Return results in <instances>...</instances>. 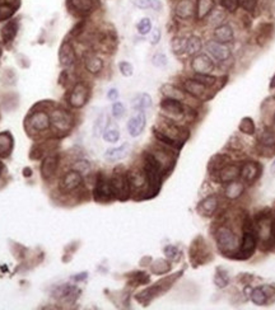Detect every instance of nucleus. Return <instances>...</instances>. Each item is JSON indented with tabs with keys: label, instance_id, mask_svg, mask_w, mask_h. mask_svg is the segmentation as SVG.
Returning a JSON list of instances; mask_svg holds the SVG:
<instances>
[{
	"label": "nucleus",
	"instance_id": "f257e3e1",
	"mask_svg": "<svg viewBox=\"0 0 275 310\" xmlns=\"http://www.w3.org/2000/svg\"><path fill=\"white\" fill-rule=\"evenodd\" d=\"M216 240L218 248L223 253H235L240 249L237 235L227 227H219L216 232Z\"/></svg>",
	"mask_w": 275,
	"mask_h": 310
},
{
	"label": "nucleus",
	"instance_id": "f03ea898",
	"mask_svg": "<svg viewBox=\"0 0 275 310\" xmlns=\"http://www.w3.org/2000/svg\"><path fill=\"white\" fill-rule=\"evenodd\" d=\"M51 127L59 134H67L73 127V117L65 109H54L50 114Z\"/></svg>",
	"mask_w": 275,
	"mask_h": 310
},
{
	"label": "nucleus",
	"instance_id": "7ed1b4c3",
	"mask_svg": "<svg viewBox=\"0 0 275 310\" xmlns=\"http://www.w3.org/2000/svg\"><path fill=\"white\" fill-rule=\"evenodd\" d=\"M110 183H111L112 192H114L117 198L126 200L128 197H129L132 187H130L128 174L121 172H115L114 175L111 177V180H110Z\"/></svg>",
	"mask_w": 275,
	"mask_h": 310
},
{
	"label": "nucleus",
	"instance_id": "20e7f679",
	"mask_svg": "<svg viewBox=\"0 0 275 310\" xmlns=\"http://www.w3.org/2000/svg\"><path fill=\"white\" fill-rule=\"evenodd\" d=\"M256 238L255 229L252 227V223L250 220L245 223V233H243L242 243L240 244V254H242L245 258L252 256L256 249Z\"/></svg>",
	"mask_w": 275,
	"mask_h": 310
},
{
	"label": "nucleus",
	"instance_id": "39448f33",
	"mask_svg": "<svg viewBox=\"0 0 275 310\" xmlns=\"http://www.w3.org/2000/svg\"><path fill=\"white\" fill-rule=\"evenodd\" d=\"M88 98H90V88L87 84L77 83L70 92L68 102L73 108H82L87 104Z\"/></svg>",
	"mask_w": 275,
	"mask_h": 310
},
{
	"label": "nucleus",
	"instance_id": "423d86ee",
	"mask_svg": "<svg viewBox=\"0 0 275 310\" xmlns=\"http://www.w3.org/2000/svg\"><path fill=\"white\" fill-rule=\"evenodd\" d=\"M28 128L33 132H43V131L49 130L51 127V121H50V115L44 111H37L31 114L27 118Z\"/></svg>",
	"mask_w": 275,
	"mask_h": 310
},
{
	"label": "nucleus",
	"instance_id": "0eeeda50",
	"mask_svg": "<svg viewBox=\"0 0 275 310\" xmlns=\"http://www.w3.org/2000/svg\"><path fill=\"white\" fill-rule=\"evenodd\" d=\"M191 69L196 75H210L214 70V62L206 54H198L191 61Z\"/></svg>",
	"mask_w": 275,
	"mask_h": 310
},
{
	"label": "nucleus",
	"instance_id": "6e6552de",
	"mask_svg": "<svg viewBox=\"0 0 275 310\" xmlns=\"http://www.w3.org/2000/svg\"><path fill=\"white\" fill-rule=\"evenodd\" d=\"M183 91L196 99L205 101L209 98L208 85L199 81L198 79H187V80L183 81Z\"/></svg>",
	"mask_w": 275,
	"mask_h": 310
},
{
	"label": "nucleus",
	"instance_id": "1a4fd4ad",
	"mask_svg": "<svg viewBox=\"0 0 275 310\" xmlns=\"http://www.w3.org/2000/svg\"><path fill=\"white\" fill-rule=\"evenodd\" d=\"M82 173L78 170H70L62 175L61 181H60V191L64 193L72 192L82 185Z\"/></svg>",
	"mask_w": 275,
	"mask_h": 310
},
{
	"label": "nucleus",
	"instance_id": "9d476101",
	"mask_svg": "<svg viewBox=\"0 0 275 310\" xmlns=\"http://www.w3.org/2000/svg\"><path fill=\"white\" fill-rule=\"evenodd\" d=\"M161 109L170 117H181L185 114V106L181 101L174 98H164L161 102Z\"/></svg>",
	"mask_w": 275,
	"mask_h": 310
},
{
	"label": "nucleus",
	"instance_id": "9b49d317",
	"mask_svg": "<svg viewBox=\"0 0 275 310\" xmlns=\"http://www.w3.org/2000/svg\"><path fill=\"white\" fill-rule=\"evenodd\" d=\"M206 51L217 61H224V60H227L230 56L228 47H226L223 43H219L217 41H209L206 43Z\"/></svg>",
	"mask_w": 275,
	"mask_h": 310
},
{
	"label": "nucleus",
	"instance_id": "f8f14e48",
	"mask_svg": "<svg viewBox=\"0 0 275 310\" xmlns=\"http://www.w3.org/2000/svg\"><path fill=\"white\" fill-rule=\"evenodd\" d=\"M261 172V168L258 163L255 162H248L241 167V173L240 177L242 178L243 182L246 183H253L259 178Z\"/></svg>",
	"mask_w": 275,
	"mask_h": 310
},
{
	"label": "nucleus",
	"instance_id": "ddd939ff",
	"mask_svg": "<svg viewBox=\"0 0 275 310\" xmlns=\"http://www.w3.org/2000/svg\"><path fill=\"white\" fill-rule=\"evenodd\" d=\"M175 14L180 19H191L195 17V3L194 0H179L175 7Z\"/></svg>",
	"mask_w": 275,
	"mask_h": 310
},
{
	"label": "nucleus",
	"instance_id": "4468645a",
	"mask_svg": "<svg viewBox=\"0 0 275 310\" xmlns=\"http://www.w3.org/2000/svg\"><path fill=\"white\" fill-rule=\"evenodd\" d=\"M146 125V117L143 111H139L134 117H132L128 122V131H129L130 136L133 138H138L141 132L144 131Z\"/></svg>",
	"mask_w": 275,
	"mask_h": 310
},
{
	"label": "nucleus",
	"instance_id": "2eb2a0df",
	"mask_svg": "<svg viewBox=\"0 0 275 310\" xmlns=\"http://www.w3.org/2000/svg\"><path fill=\"white\" fill-rule=\"evenodd\" d=\"M94 193H96V198L102 200V201H106V200L112 198L115 194L112 192V187H111V183H110V180L104 178L103 175H99L98 181H97Z\"/></svg>",
	"mask_w": 275,
	"mask_h": 310
},
{
	"label": "nucleus",
	"instance_id": "dca6fc26",
	"mask_svg": "<svg viewBox=\"0 0 275 310\" xmlns=\"http://www.w3.org/2000/svg\"><path fill=\"white\" fill-rule=\"evenodd\" d=\"M59 160L60 158L57 154H51L44 159L43 165H41V174L45 180H50V178L54 177L57 167H59Z\"/></svg>",
	"mask_w": 275,
	"mask_h": 310
},
{
	"label": "nucleus",
	"instance_id": "f3484780",
	"mask_svg": "<svg viewBox=\"0 0 275 310\" xmlns=\"http://www.w3.org/2000/svg\"><path fill=\"white\" fill-rule=\"evenodd\" d=\"M59 61L60 65L64 68L72 67L75 61V51L73 49L72 43L69 42H64V43L60 46L59 50Z\"/></svg>",
	"mask_w": 275,
	"mask_h": 310
},
{
	"label": "nucleus",
	"instance_id": "a211bd4d",
	"mask_svg": "<svg viewBox=\"0 0 275 310\" xmlns=\"http://www.w3.org/2000/svg\"><path fill=\"white\" fill-rule=\"evenodd\" d=\"M240 173L241 167H238V165L236 164H226L218 170L219 181L223 183L232 182V181H236L240 177Z\"/></svg>",
	"mask_w": 275,
	"mask_h": 310
},
{
	"label": "nucleus",
	"instance_id": "6ab92c4d",
	"mask_svg": "<svg viewBox=\"0 0 275 310\" xmlns=\"http://www.w3.org/2000/svg\"><path fill=\"white\" fill-rule=\"evenodd\" d=\"M216 8V0H198L195 4V17L196 19L203 20L210 15Z\"/></svg>",
	"mask_w": 275,
	"mask_h": 310
},
{
	"label": "nucleus",
	"instance_id": "aec40b11",
	"mask_svg": "<svg viewBox=\"0 0 275 310\" xmlns=\"http://www.w3.org/2000/svg\"><path fill=\"white\" fill-rule=\"evenodd\" d=\"M214 39L219 43H229L235 38V32L229 25H221L214 28Z\"/></svg>",
	"mask_w": 275,
	"mask_h": 310
},
{
	"label": "nucleus",
	"instance_id": "412c9836",
	"mask_svg": "<svg viewBox=\"0 0 275 310\" xmlns=\"http://www.w3.org/2000/svg\"><path fill=\"white\" fill-rule=\"evenodd\" d=\"M218 207V198L216 196H208L199 204L198 211L203 216H211Z\"/></svg>",
	"mask_w": 275,
	"mask_h": 310
},
{
	"label": "nucleus",
	"instance_id": "4be33fe9",
	"mask_svg": "<svg viewBox=\"0 0 275 310\" xmlns=\"http://www.w3.org/2000/svg\"><path fill=\"white\" fill-rule=\"evenodd\" d=\"M84 68L88 73L96 75L102 72L103 69V61L101 57L94 54H88L84 56Z\"/></svg>",
	"mask_w": 275,
	"mask_h": 310
},
{
	"label": "nucleus",
	"instance_id": "5701e85b",
	"mask_svg": "<svg viewBox=\"0 0 275 310\" xmlns=\"http://www.w3.org/2000/svg\"><path fill=\"white\" fill-rule=\"evenodd\" d=\"M69 7L79 14H88L93 10L94 0H68Z\"/></svg>",
	"mask_w": 275,
	"mask_h": 310
},
{
	"label": "nucleus",
	"instance_id": "b1692460",
	"mask_svg": "<svg viewBox=\"0 0 275 310\" xmlns=\"http://www.w3.org/2000/svg\"><path fill=\"white\" fill-rule=\"evenodd\" d=\"M128 178H129L130 187L134 188V190L141 188L144 185H145V183H148L144 169L143 170H133V172H129V173H128Z\"/></svg>",
	"mask_w": 275,
	"mask_h": 310
},
{
	"label": "nucleus",
	"instance_id": "393cba45",
	"mask_svg": "<svg viewBox=\"0 0 275 310\" xmlns=\"http://www.w3.org/2000/svg\"><path fill=\"white\" fill-rule=\"evenodd\" d=\"M129 150H130V145L128 143H125L122 144L121 146H119V148L109 149V150L104 153V158L109 160H112V162H115V160H121L129 154Z\"/></svg>",
	"mask_w": 275,
	"mask_h": 310
},
{
	"label": "nucleus",
	"instance_id": "a878e982",
	"mask_svg": "<svg viewBox=\"0 0 275 310\" xmlns=\"http://www.w3.org/2000/svg\"><path fill=\"white\" fill-rule=\"evenodd\" d=\"M13 150V138L9 132H0V158L9 157Z\"/></svg>",
	"mask_w": 275,
	"mask_h": 310
},
{
	"label": "nucleus",
	"instance_id": "bb28decb",
	"mask_svg": "<svg viewBox=\"0 0 275 310\" xmlns=\"http://www.w3.org/2000/svg\"><path fill=\"white\" fill-rule=\"evenodd\" d=\"M243 191H245V185H243V183L237 182V181H232V182H228L226 185L224 194H226L227 198L236 200L243 193Z\"/></svg>",
	"mask_w": 275,
	"mask_h": 310
},
{
	"label": "nucleus",
	"instance_id": "cd10ccee",
	"mask_svg": "<svg viewBox=\"0 0 275 310\" xmlns=\"http://www.w3.org/2000/svg\"><path fill=\"white\" fill-rule=\"evenodd\" d=\"M18 32V23L15 20H9L5 23L4 27L2 28V38L4 42H12L15 38Z\"/></svg>",
	"mask_w": 275,
	"mask_h": 310
},
{
	"label": "nucleus",
	"instance_id": "c85d7f7f",
	"mask_svg": "<svg viewBox=\"0 0 275 310\" xmlns=\"http://www.w3.org/2000/svg\"><path fill=\"white\" fill-rule=\"evenodd\" d=\"M152 106V98L148 93L138 94L134 99H133V108L137 111H144V109L149 108Z\"/></svg>",
	"mask_w": 275,
	"mask_h": 310
},
{
	"label": "nucleus",
	"instance_id": "c756f323",
	"mask_svg": "<svg viewBox=\"0 0 275 310\" xmlns=\"http://www.w3.org/2000/svg\"><path fill=\"white\" fill-rule=\"evenodd\" d=\"M133 4L139 9H154L157 12L162 9L161 0H133Z\"/></svg>",
	"mask_w": 275,
	"mask_h": 310
},
{
	"label": "nucleus",
	"instance_id": "7c9ffc66",
	"mask_svg": "<svg viewBox=\"0 0 275 310\" xmlns=\"http://www.w3.org/2000/svg\"><path fill=\"white\" fill-rule=\"evenodd\" d=\"M201 47H203V42H201L200 37H198V36H190V37L187 38V45H186V52H187V54H199Z\"/></svg>",
	"mask_w": 275,
	"mask_h": 310
},
{
	"label": "nucleus",
	"instance_id": "2f4dec72",
	"mask_svg": "<svg viewBox=\"0 0 275 310\" xmlns=\"http://www.w3.org/2000/svg\"><path fill=\"white\" fill-rule=\"evenodd\" d=\"M251 300L256 305H264L268 301V294L264 291L263 287H258L251 293Z\"/></svg>",
	"mask_w": 275,
	"mask_h": 310
},
{
	"label": "nucleus",
	"instance_id": "473e14b6",
	"mask_svg": "<svg viewBox=\"0 0 275 310\" xmlns=\"http://www.w3.org/2000/svg\"><path fill=\"white\" fill-rule=\"evenodd\" d=\"M15 13L14 5L9 4V3H0V22L10 19L13 14Z\"/></svg>",
	"mask_w": 275,
	"mask_h": 310
},
{
	"label": "nucleus",
	"instance_id": "72a5a7b5",
	"mask_svg": "<svg viewBox=\"0 0 275 310\" xmlns=\"http://www.w3.org/2000/svg\"><path fill=\"white\" fill-rule=\"evenodd\" d=\"M162 91H163L164 97H167V98H174L177 99V101H181L183 98V92L180 91V89L176 88V86L170 85V84L164 85L163 88H162Z\"/></svg>",
	"mask_w": 275,
	"mask_h": 310
},
{
	"label": "nucleus",
	"instance_id": "f704fd0d",
	"mask_svg": "<svg viewBox=\"0 0 275 310\" xmlns=\"http://www.w3.org/2000/svg\"><path fill=\"white\" fill-rule=\"evenodd\" d=\"M186 45H187V38L185 37H175L171 42V47L174 54L182 55L186 52Z\"/></svg>",
	"mask_w": 275,
	"mask_h": 310
},
{
	"label": "nucleus",
	"instance_id": "c9c22d12",
	"mask_svg": "<svg viewBox=\"0 0 275 310\" xmlns=\"http://www.w3.org/2000/svg\"><path fill=\"white\" fill-rule=\"evenodd\" d=\"M120 139V131L116 127H106L103 131V140L107 143H117Z\"/></svg>",
	"mask_w": 275,
	"mask_h": 310
},
{
	"label": "nucleus",
	"instance_id": "e433bc0d",
	"mask_svg": "<svg viewBox=\"0 0 275 310\" xmlns=\"http://www.w3.org/2000/svg\"><path fill=\"white\" fill-rule=\"evenodd\" d=\"M255 130V123H253V121L250 117L242 118V121L240 123V131H242L243 134H247V135H253Z\"/></svg>",
	"mask_w": 275,
	"mask_h": 310
},
{
	"label": "nucleus",
	"instance_id": "4c0bfd02",
	"mask_svg": "<svg viewBox=\"0 0 275 310\" xmlns=\"http://www.w3.org/2000/svg\"><path fill=\"white\" fill-rule=\"evenodd\" d=\"M261 143L264 144V145H274L275 144V130L271 127H266L265 130H264L263 135H261L260 138Z\"/></svg>",
	"mask_w": 275,
	"mask_h": 310
},
{
	"label": "nucleus",
	"instance_id": "58836bf2",
	"mask_svg": "<svg viewBox=\"0 0 275 310\" xmlns=\"http://www.w3.org/2000/svg\"><path fill=\"white\" fill-rule=\"evenodd\" d=\"M137 28H138V32L140 33V35H144V36L148 35V33L152 31L151 19H149V18H143V19H140L139 20Z\"/></svg>",
	"mask_w": 275,
	"mask_h": 310
},
{
	"label": "nucleus",
	"instance_id": "ea45409f",
	"mask_svg": "<svg viewBox=\"0 0 275 310\" xmlns=\"http://www.w3.org/2000/svg\"><path fill=\"white\" fill-rule=\"evenodd\" d=\"M221 5L226 12L235 13L240 7V0H221Z\"/></svg>",
	"mask_w": 275,
	"mask_h": 310
},
{
	"label": "nucleus",
	"instance_id": "a19ab883",
	"mask_svg": "<svg viewBox=\"0 0 275 310\" xmlns=\"http://www.w3.org/2000/svg\"><path fill=\"white\" fill-rule=\"evenodd\" d=\"M111 112H112V116L117 118V120H120V118L125 116V106L121 103V102H115V103L112 104Z\"/></svg>",
	"mask_w": 275,
	"mask_h": 310
},
{
	"label": "nucleus",
	"instance_id": "79ce46f5",
	"mask_svg": "<svg viewBox=\"0 0 275 310\" xmlns=\"http://www.w3.org/2000/svg\"><path fill=\"white\" fill-rule=\"evenodd\" d=\"M119 69H120V73H121L124 77H132L133 73H134V68H133V65L128 61L120 62Z\"/></svg>",
	"mask_w": 275,
	"mask_h": 310
},
{
	"label": "nucleus",
	"instance_id": "37998d69",
	"mask_svg": "<svg viewBox=\"0 0 275 310\" xmlns=\"http://www.w3.org/2000/svg\"><path fill=\"white\" fill-rule=\"evenodd\" d=\"M152 64L154 65V67L157 68H163L167 65V57L164 54H156L153 56V59H152Z\"/></svg>",
	"mask_w": 275,
	"mask_h": 310
},
{
	"label": "nucleus",
	"instance_id": "c03bdc74",
	"mask_svg": "<svg viewBox=\"0 0 275 310\" xmlns=\"http://www.w3.org/2000/svg\"><path fill=\"white\" fill-rule=\"evenodd\" d=\"M195 79H198L199 81H201L203 84H205V85H211V84H214L217 81V79L214 77H210V75H196Z\"/></svg>",
	"mask_w": 275,
	"mask_h": 310
},
{
	"label": "nucleus",
	"instance_id": "a18cd8bd",
	"mask_svg": "<svg viewBox=\"0 0 275 310\" xmlns=\"http://www.w3.org/2000/svg\"><path fill=\"white\" fill-rule=\"evenodd\" d=\"M214 281H216L218 287H224V286L228 285V277H227V276H222L221 273H217Z\"/></svg>",
	"mask_w": 275,
	"mask_h": 310
},
{
	"label": "nucleus",
	"instance_id": "49530a36",
	"mask_svg": "<svg viewBox=\"0 0 275 310\" xmlns=\"http://www.w3.org/2000/svg\"><path fill=\"white\" fill-rule=\"evenodd\" d=\"M242 7L247 12H253L256 8V0H243Z\"/></svg>",
	"mask_w": 275,
	"mask_h": 310
},
{
	"label": "nucleus",
	"instance_id": "de8ad7c7",
	"mask_svg": "<svg viewBox=\"0 0 275 310\" xmlns=\"http://www.w3.org/2000/svg\"><path fill=\"white\" fill-rule=\"evenodd\" d=\"M103 118H104V116H101L98 118V120L96 121V125H94V134H96V135H98L99 132H103V131H104Z\"/></svg>",
	"mask_w": 275,
	"mask_h": 310
},
{
	"label": "nucleus",
	"instance_id": "09e8293b",
	"mask_svg": "<svg viewBox=\"0 0 275 310\" xmlns=\"http://www.w3.org/2000/svg\"><path fill=\"white\" fill-rule=\"evenodd\" d=\"M164 253L167 254V257H170V258H175L176 257V254L179 253V251H177L176 247L174 246H168L164 248Z\"/></svg>",
	"mask_w": 275,
	"mask_h": 310
},
{
	"label": "nucleus",
	"instance_id": "8fccbe9b",
	"mask_svg": "<svg viewBox=\"0 0 275 310\" xmlns=\"http://www.w3.org/2000/svg\"><path fill=\"white\" fill-rule=\"evenodd\" d=\"M159 39H161V31H159V28H156V30L152 32L151 42L153 45H157L159 42Z\"/></svg>",
	"mask_w": 275,
	"mask_h": 310
},
{
	"label": "nucleus",
	"instance_id": "3c124183",
	"mask_svg": "<svg viewBox=\"0 0 275 310\" xmlns=\"http://www.w3.org/2000/svg\"><path fill=\"white\" fill-rule=\"evenodd\" d=\"M107 98H109L110 101L116 102L117 98H119V92H117V89H115V88L110 89L109 93H107Z\"/></svg>",
	"mask_w": 275,
	"mask_h": 310
},
{
	"label": "nucleus",
	"instance_id": "603ef678",
	"mask_svg": "<svg viewBox=\"0 0 275 310\" xmlns=\"http://www.w3.org/2000/svg\"><path fill=\"white\" fill-rule=\"evenodd\" d=\"M86 273H83V276H75L74 277V280H82V278H86Z\"/></svg>",
	"mask_w": 275,
	"mask_h": 310
},
{
	"label": "nucleus",
	"instance_id": "864d4df0",
	"mask_svg": "<svg viewBox=\"0 0 275 310\" xmlns=\"http://www.w3.org/2000/svg\"><path fill=\"white\" fill-rule=\"evenodd\" d=\"M270 170H271V173H274V174H275V160L273 162V164H271Z\"/></svg>",
	"mask_w": 275,
	"mask_h": 310
},
{
	"label": "nucleus",
	"instance_id": "5fc2aeb1",
	"mask_svg": "<svg viewBox=\"0 0 275 310\" xmlns=\"http://www.w3.org/2000/svg\"><path fill=\"white\" fill-rule=\"evenodd\" d=\"M273 235H274V238H275V223L273 224Z\"/></svg>",
	"mask_w": 275,
	"mask_h": 310
},
{
	"label": "nucleus",
	"instance_id": "6e6d98bb",
	"mask_svg": "<svg viewBox=\"0 0 275 310\" xmlns=\"http://www.w3.org/2000/svg\"><path fill=\"white\" fill-rule=\"evenodd\" d=\"M2 170H3V164L0 163V173H2Z\"/></svg>",
	"mask_w": 275,
	"mask_h": 310
},
{
	"label": "nucleus",
	"instance_id": "4d7b16f0",
	"mask_svg": "<svg viewBox=\"0 0 275 310\" xmlns=\"http://www.w3.org/2000/svg\"><path fill=\"white\" fill-rule=\"evenodd\" d=\"M0 56H2V52H0Z\"/></svg>",
	"mask_w": 275,
	"mask_h": 310
},
{
	"label": "nucleus",
	"instance_id": "13d9d810",
	"mask_svg": "<svg viewBox=\"0 0 275 310\" xmlns=\"http://www.w3.org/2000/svg\"><path fill=\"white\" fill-rule=\"evenodd\" d=\"M274 120H275V117H274Z\"/></svg>",
	"mask_w": 275,
	"mask_h": 310
}]
</instances>
